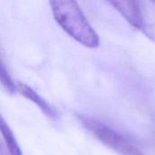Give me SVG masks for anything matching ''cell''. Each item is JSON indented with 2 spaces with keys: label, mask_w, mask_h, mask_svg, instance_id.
Returning <instances> with one entry per match:
<instances>
[{
  "label": "cell",
  "mask_w": 155,
  "mask_h": 155,
  "mask_svg": "<svg viewBox=\"0 0 155 155\" xmlns=\"http://www.w3.org/2000/svg\"><path fill=\"white\" fill-rule=\"evenodd\" d=\"M54 17L62 29L87 48H96L100 38L76 0H49Z\"/></svg>",
  "instance_id": "1"
},
{
  "label": "cell",
  "mask_w": 155,
  "mask_h": 155,
  "mask_svg": "<svg viewBox=\"0 0 155 155\" xmlns=\"http://www.w3.org/2000/svg\"><path fill=\"white\" fill-rule=\"evenodd\" d=\"M134 27L155 43V8L141 0H107Z\"/></svg>",
  "instance_id": "2"
},
{
  "label": "cell",
  "mask_w": 155,
  "mask_h": 155,
  "mask_svg": "<svg viewBox=\"0 0 155 155\" xmlns=\"http://www.w3.org/2000/svg\"><path fill=\"white\" fill-rule=\"evenodd\" d=\"M78 119L98 141L119 155H145L124 136L105 124L83 115H78Z\"/></svg>",
  "instance_id": "3"
},
{
  "label": "cell",
  "mask_w": 155,
  "mask_h": 155,
  "mask_svg": "<svg viewBox=\"0 0 155 155\" xmlns=\"http://www.w3.org/2000/svg\"><path fill=\"white\" fill-rule=\"evenodd\" d=\"M16 90L25 98L34 103L47 117L52 119H56L58 117V112L56 109L30 86L19 82L16 84Z\"/></svg>",
  "instance_id": "4"
},
{
  "label": "cell",
  "mask_w": 155,
  "mask_h": 155,
  "mask_svg": "<svg viewBox=\"0 0 155 155\" xmlns=\"http://www.w3.org/2000/svg\"><path fill=\"white\" fill-rule=\"evenodd\" d=\"M0 133L10 155H23L20 146L14 135L13 131L0 114Z\"/></svg>",
  "instance_id": "5"
},
{
  "label": "cell",
  "mask_w": 155,
  "mask_h": 155,
  "mask_svg": "<svg viewBox=\"0 0 155 155\" xmlns=\"http://www.w3.org/2000/svg\"><path fill=\"white\" fill-rule=\"evenodd\" d=\"M0 84L7 93L11 94H14L17 92L16 84H15V82L13 81L1 58H0Z\"/></svg>",
  "instance_id": "6"
},
{
  "label": "cell",
  "mask_w": 155,
  "mask_h": 155,
  "mask_svg": "<svg viewBox=\"0 0 155 155\" xmlns=\"http://www.w3.org/2000/svg\"><path fill=\"white\" fill-rule=\"evenodd\" d=\"M0 155H10L5 144L4 145L2 142H0Z\"/></svg>",
  "instance_id": "7"
},
{
  "label": "cell",
  "mask_w": 155,
  "mask_h": 155,
  "mask_svg": "<svg viewBox=\"0 0 155 155\" xmlns=\"http://www.w3.org/2000/svg\"><path fill=\"white\" fill-rule=\"evenodd\" d=\"M150 1H151V2H153V3H154V4H155V0H150Z\"/></svg>",
  "instance_id": "8"
}]
</instances>
